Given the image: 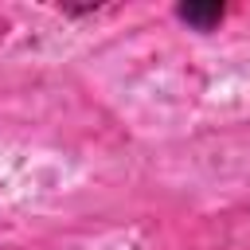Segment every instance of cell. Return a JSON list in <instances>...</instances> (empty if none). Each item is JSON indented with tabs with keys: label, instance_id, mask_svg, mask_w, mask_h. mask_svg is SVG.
Instances as JSON below:
<instances>
[{
	"label": "cell",
	"instance_id": "cell-1",
	"mask_svg": "<svg viewBox=\"0 0 250 250\" xmlns=\"http://www.w3.org/2000/svg\"><path fill=\"white\" fill-rule=\"evenodd\" d=\"M176 16L184 23H195L199 31H207V27H215L223 20V8L219 4H184V8H176Z\"/></svg>",
	"mask_w": 250,
	"mask_h": 250
}]
</instances>
